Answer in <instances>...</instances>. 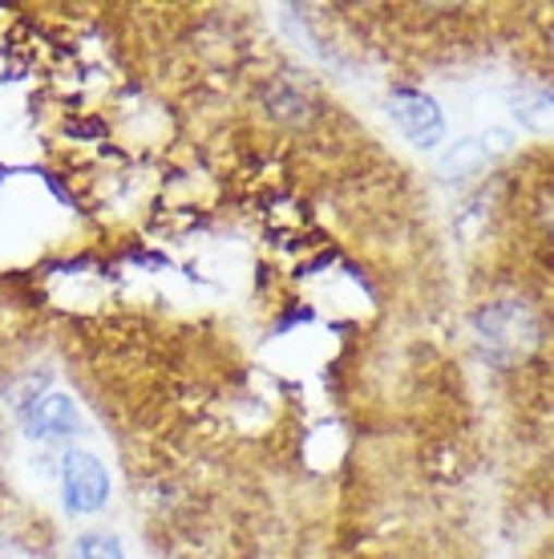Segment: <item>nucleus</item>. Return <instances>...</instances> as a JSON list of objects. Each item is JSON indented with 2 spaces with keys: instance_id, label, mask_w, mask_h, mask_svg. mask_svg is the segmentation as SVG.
<instances>
[{
  "instance_id": "obj_5",
  "label": "nucleus",
  "mask_w": 554,
  "mask_h": 559,
  "mask_svg": "<svg viewBox=\"0 0 554 559\" xmlns=\"http://www.w3.org/2000/svg\"><path fill=\"white\" fill-rule=\"evenodd\" d=\"M506 146H510V139L502 130H490V146H485V139H461L442 154L437 170L445 179H466V175H478L482 167H490V158L502 154Z\"/></svg>"
},
{
  "instance_id": "obj_2",
  "label": "nucleus",
  "mask_w": 554,
  "mask_h": 559,
  "mask_svg": "<svg viewBox=\"0 0 554 559\" xmlns=\"http://www.w3.org/2000/svg\"><path fill=\"white\" fill-rule=\"evenodd\" d=\"M110 499V475L89 450H70L61 459V503L70 515H94Z\"/></svg>"
},
{
  "instance_id": "obj_4",
  "label": "nucleus",
  "mask_w": 554,
  "mask_h": 559,
  "mask_svg": "<svg viewBox=\"0 0 554 559\" xmlns=\"http://www.w3.org/2000/svg\"><path fill=\"white\" fill-rule=\"evenodd\" d=\"M21 414H25V433L28 438H41V442L73 438V433L82 430V418H77V406H73L70 393H41Z\"/></svg>"
},
{
  "instance_id": "obj_7",
  "label": "nucleus",
  "mask_w": 554,
  "mask_h": 559,
  "mask_svg": "<svg viewBox=\"0 0 554 559\" xmlns=\"http://www.w3.org/2000/svg\"><path fill=\"white\" fill-rule=\"evenodd\" d=\"M73 556L77 559H125V551L113 535H82Z\"/></svg>"
},
{
  "instance_id": "obj_6",
  "label": "nucleus",
  "mask_w": 554,
  "mask_h": 559,
  "mask_svg": "<svg viewBox=\"0 0 554 559\" xmlns=\"http://www.w3.org/2000/svg\"><path fill=\"white\" fill-rule=\"evenodd\" d=\"M510 114L534 134L554 139V94L551 90H514Z\"/></svg>"
},
{
  "instance_id": "obj_3",
  "label": "nucleus",
  "mask_w": 554,
  "mask_h": 559,
  "mask_svg": "<svg viewBox=\"0 0 554 559\" xmlns=\"http://www.w3.org/2000/svg\"><path fill=\"white\" fill-rule=\"evenodd\" d=\"M388 106H393L397 127L405 130V139L413 142V146L430 151V146H437L445 139V118L430 94H421V90H393Z\"/></svg>"
},
{
  "instance_id": "obj_1",
  "label": "nucleus",
  "mask_w": 554,
  "mask_h": 559,
  "mask_svg": "<svg viewBox=\"0 0 554 559\" xmlns=\"http://www.w3.org/2000/svg\"><path fill=\"white\" fill-rule=\"evenodd\" d=\"M473 336L494 365H518L542 345V317L527 300H494L473 317Z\"/></svg>"
}]
</instances>
